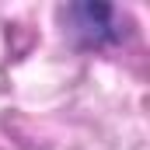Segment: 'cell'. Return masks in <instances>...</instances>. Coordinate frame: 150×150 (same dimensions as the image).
<instances>
[{"mask_svg":"<svg viewBox=\"0 0 150 150\" xmlns=\"http://www.w3.org/2000/svg\"><path fill=\"white\" fill-rule=\"evenodd\" d=\"M63 21L80 49H108L129 35L126 18L112 4H74L63 11Z\"/></svg>","mask_w":150,"mask_h":150,"instance_id":"1","label":"cell"}]
</instances>
